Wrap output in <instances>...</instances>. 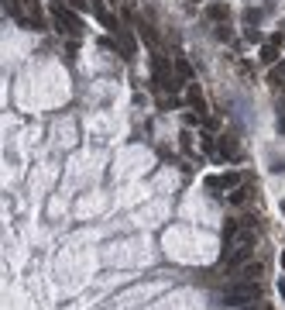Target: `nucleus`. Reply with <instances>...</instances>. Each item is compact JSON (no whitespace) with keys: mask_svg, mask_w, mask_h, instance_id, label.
<instances>
[{"mask_svg":"<svg viewBox=\"0 0 285 310\" xmlns=\"http://www.w3.org/2000/svg\"><path fill=\"white\" fill-rule=\"evenodd\" d=\"M258 297H261V289H258L254 279H237V283H230L223 289V303L227 307H248V303H258Z\"/></svg>","mask_w":285,"mask_h":310,"instance_id":"1","label":"nucleus"},{"mask_svg":"<svg viewBox=\"0 0 285 310\" xmlns=\"http://www.w3.org/2000/svg\"><path fill=\"white\" fill-rule=\"evenodd\" d=\"M175 69L182 72V80H193V66H189L186 59H179V62H175Z\"/></svg>","mask_w":285,"mask_h":310,"instance_id":"12","label":"nucleus"},{"mask_svg":"<svg viewBox=\"0 0 285 310\" xmlns=\"http://www.w3.org/2000/svg\"><path fill=\"white\" fill-rule=\"evenodd\" d=\"M278 48H282V45H275V42H268V45L261 48V62H275V59H278Z\"/></svg>","mask_w":285,"mask_h":310,"instance_id":"7","label":"nucleus"},{"mask_svg":"<svg viewBox=\"0 0 285 310\" xmlns=\"http://www.w3.org/2000/svg\"><path fill=\"white\" fill-rule=\"evenodd\" d=\"M240 179H244L240 172H223V176H210L206 186H210V190H237Z\"/></svg>","mask_w":285,"mask_h":310,"instance_id":"4","label":"nucleus"},{"mask_svg":"<svg viewBox=\"0 0 285 310\" xmlns=\"http://www.w3.org/2000/svg\"><path fill=\"white\" fill-rule=\"evenodd\" d=\"M24 7H28V17H31V28H45V17H42V7H38V0H21Z\"/></svg>","mask_w":285,"mask_h":310,"instance_id":"5","label":"nucleus"},{"mask_svg":"<svg viewBox=\"0 0 285 310\" xmlns=\"http://www.w3.org/2000/svg\"><path fill=\"white\" fill-rule=\"evenodd\" d=\"M210 17H213V21H227V7H223V4H210Z\"/></svg>","mask_w":285,"mask_h":310,"instance_id":"8","label":"nucleus"},{"mask_svg":"<svg viewBox=\"0 0 285 310\" xmlns=\"http://www.w3.org/2000/svg\"><path fill=\"white\" fill-rule=\"evenodd\" d=\"M189 4H199V0H189Z\"/></svg>","mask_w":285,"mask_h":310,"instance_id":"13","label":"nucleus"},{"mask_svg":"<svg viewBox=\"0 0 285 310\" xmlns=\"http://www.w3.org/2000/svg\"><path fill=\"white\" fill-rule=\"evenodd\" d=\"M237 272H240L237 279H254V283H258V276H261V262H244Z\"/></svg>","mask_w":285,"mask_h":310,"instance_id":"6","label":"nucleus"},{"mask_svg":"<svg viewBox=\"0 0 285 310\" xmlns=\"http://www.w3.org/2000/svg\"><path fill=\"white\" fill-rule=\"evenodd\" d=\"M220 152H223V155H237V145L230 141V135H223V138H220Z\"/></svg>","mask_w":285,"mask_h":310,"instance_id":"10","label":"nucleus"},{"mask_svg":"<svg viewBox=\"0 0 285 310\" xmlns=\"http://www.w3.org/2000/svg\"><path fill=\"white\" fill-rule=\"evenodd\" d=\"M186 97H189V103H193L196 111H203V97H199V90H196V86H189V90H186Z\"/></svg>","mask_w":285,"mask_h":310,"instance_id":"11","label":"nucleus"},{"mask_svg":"<svg viewBox=\"0 0 285 310\" xmlns=\"http://www.w3.org/2000/svg\"><path fill=\"white\" fill-rule=\"evenodd\" d=\"M155 83L161 90H175V80H172V69H169V59L165 56H155Z\"/></svg>","mask_w":285,"mask_h":310,"instance_id":"3","label":"nucleus"},{"mask_svg":"<svg viewBox=\"0 0 285 310\" xmlns=\"http://www.w3.org/2000/svg\"><path fill=\"white\" fill-rule=\"evenodd\" d=\"M248 193H251L248 186H237V190L230 193V204H234V207H240V204H244V200H248Z\"/></svg>","mask_w":285,"mask_h":310,"instance_id":"9","label":"nucleus"},{"mask_svg":"<svg viewBox=\"0 0 285 310\" xmlns=\"http://www.w3.org/2000/svg\"><path fill=\"white\" fill-rule=\"evenodd\" d=\"M52 17H55L58 31L72 34V38H79V34H83V17L72 11V7H66V4H52Z\"/></svg>","mask_w":285,"mask_h":310,"instance_id":"2","label":"nucleus"}]
</instances>
